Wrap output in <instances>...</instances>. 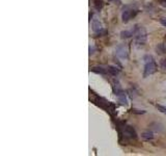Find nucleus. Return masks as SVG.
<instances>
[{
    "mask_svg": "<svg viewBox=\"0 0 166 156\" xmlns=\"http://www.w3.org/2000/svg\"><path fill=\"white\" fill-rule=\"evenodd\" d=\"M109 2H112V3H119L121 2V0H108Z\"/></svg>",
    "mask_w": 166,
    "mask_h": 156,
    "instance_id": "18",
    "label": "nucleus"
},
{
    "mask_svg": "<svg viewBox=\"0 0 166 156\" xmlns=\"http://www.w3.org/2000/svg\"><path fill=\"white\" fill-rule=\"evenodd\" d=\"M132 36H134V31L133 30H123V31L121 32V39H129Z\"/></svg>",
    "mask_w": 166,
    "mask_h": 156,
    "instance_id": "10",
    "label": "nucleus"
},
{
    "mask_svg": "<svg viewBox=\"0 0 166 156\" xmlns=\"http://www.w3.org/2000/svg\"><path fill=\"white\" fill-rule=\"evenodd\" d=\"M156 51H157L158 54L162 55V54H165L166 53V46L163 44V43H161V44H158L157 47H156Z\"/></svg>",
    "mask_w": 166,
    "mask_h": 156,
    "instance_id": "9",
    "label": "nucleus"
},
{
    "mask_svg": "<svg viewBox=\"0 0 166 156\" xmlns=\"http://www.w3.org/2000/svg\"><path fill=\"white\" fill-rule=\"evenodd\" d=\"M137 9H126L125 11L123 12V14H121V19H123V23H127V22H129L131 19H132L133 17H135L137 14Z\"/></svg>",
    "mask_w": 166,
    "mask_h": 156,
    "instance_id": "4",
    "label": "nucleus"
},
{
    "mask_svg": "<svg viewBox=\"0 0 166 156\" xmlns=\"http://www.w3.org/2000/svg\"><path fill=\"white\" fill-rule=\"evenodd\" d=\"M160 4H161L162 7H166V0H160Z\"/></svg>",
    "mask_w": 166,
    "mask_h": 156,
    "instance_id": "17",
    "label": "nucleus"
},
{
    "mask_svg": "<svg viewBox=\"0 0 166 156\" xmlns=\"http://www.w3.org/2000/svg\"><path fill=\"white\" fill-rule=\"evenodd\" d=\"M160 23L166 27V18H161V19H160Z\"/></svg>",
    "mask_w": 166,
    "mask_h": 156,
    "instance_id": "16",
    "label": "nucleus"
},
{
    "mask_svg": "<svg viewBox=\"0 0 166 156\" xmlns=\"http://www.w3.org/2000/svg\"><path fill=\"white\" fill-rule=\"evenodd\" d=\"M160 68L162 70H166V58H162L160 61Z\"/></svg>",
    "mask_w": 166,
    "mask_h": 156,
    "instance_id": "14",
    "label": "nucleus"
},
{
    "mask_svg": "<svg viewBox=\"0 0 166 156\" xmlns=\"http://www.w3.org/2000/svg\"><path fill=\"white\" fill-rule=\"evenodd\" d=\"M90 71L97 74H101V75H106V74H108L107 69H105V68H103V67H92V68H90Z\"/></svg>",
    "mask_w": 166,
    "mask_h": 156,
    "instance_id": "7",
    "label": "nucleus"
},
{
    "mask_svg": "<svg viewBox=\"0 0 166 156\" xmlns=\"http://www.w3.org/2000/svg\"><path fill=\"white\" fill-rule=\"evenodd\" d=\"M94 7L97 11H101L104 7V2L103 0H94Z\"/></svg>",
    "mask_w": 166,
    "mask_h": 156,
    "instance_id": "11",
    "label": "nucleus"
},
{
    "mask_svg": "<svg viewBox=\"0 0 166 156\" xmlns=\"http://www.w3.org/2000/svg\"><path fill=\"white\" fill-rule=\"evenodd\" d=\"M115 55L118 57L119 59H127L129 56V50L125 44L118 45L115 49Z\"/></svg>",
    "mask_w": 166,
    "mask_h": 156,
    "instance_id": "3",
    "label": "nucleus"
},
{
    "mask_svg": "<svg viewBox=\"0 0 166 156\" xmlns=\"http://www.w3.org/2000/svg\"><path fill=\"white\" fill-rule=\"evenodd\" d=\"M157 108L161 112H163V114H166V106H163V105H160V104H157Z\"/></svg>",
    "mask_w": 166,
    "mask_h": 156,
    "instance_id": "15",
    "label": "nucleus"
},
{
    "mask_svg": "<svg viewBox=\"0 0 166 156\" xmlns=\"http://www.w3.org/2000/svg\"><path fill=\"white\" fill-rule=\"evenodd\" d=\"M141 137H142L144 141H152V139H154V134H153V132L147 131V132H143L142 134H141Z\"/></svg>",
    "mask_w": 166,
    "mask_h": 156,
    "instance_id": "13",
    "label": "nucleus"
},
{
    "mask_svg": "<svg viewBox=\"0 0 166 156\" xmlns=\"http://www.w3.org/2000/svg\"><path fill=\"white\" fill-rule=\"evenodd\" d=\"M117 98H118V101L121 102V104H123V105H126V104L128 103V101H127V97H126V94H125V92H123V93L118 94V95H117Z\"/></svg>",
    "mask_w": 166,
    "mask_h": 156,
    "instance_id": "12",
    "label": "nucleus"
},
{
    "mask_svg": "<svg viewBox=\"0 0 166 156\" xmlns=\"http://www.w3.org/2000/svg\"><path fill=\"white\" fill-rule=\"evenodd\" d=\"M144 72L143 77H147L149 75H153L157 72V63L152 55H145L144 56Z\"/></svg>",
    "mask_w": 166,
    "mask_h": 156,
    "instance_id": "1",
    "label": "nucleus"
},
{
    "mask_svg": "<svg viewBox=\"0 0 166 156\" xmlns=\"http://www.w3.org/2000/svg\"><path fill=\"white\" fill-rule=\"evenodd\" d=\"M92 31L95 32V34H101L103 30V27H102V24H101V22L99 21L98 19H94V21H92Z\"/></svg>",
    "mask_w": 166,
    "mask_h": 156,
    "instance_id": "6",
    "label": "nucleus"
},
{
    "mask_svg": "<svg viewBox=\"0 0 166 156\" xmlns=\"http://www.w3.org/2000/svg\"><path fill=\"white\" fill-rule=\"evenodd\" d=\"M123 135L126 137H129V139H136L137 137L136 131L131 126H125V128H123Z\"/></svg>",
    "mask_w": 166,
    "mask_h": 156,
    "instance_id": "5",
    "label": "nucleus"
},
{
    "mask_svg": "<svg viewBox=\"0 0 166 156\" xmlns=\"http://www.w3.org/2000/svg\"><path fill=\"white\" fill-rule=\"evenodd\" d=\"M134 41L137 46H143L147 40V30L142 26H135L134 29Z\"/></svg>",
    "mask_w": 166,
    "mask_h": 156,
    "instance_id": "2",
    "label": "nucleus"
},
{
    "mask_svg": "<svg viewBox=\"0 0 166 156\" xmlns=\"http://www.w3.org/2000/svg\"><path fill=\"white\" fill-rule=\"evenodd\" d=\"M106 69H107L108 74H109V75H111V76H117V75H118V73H119V70L117 69L116 67H114V66H108Z\"/></svg>",
    "mask_w": 166,
    "mask_h": 156,
    "instance_id": "8",
    "label": "nucleus"
}]
</instances>
